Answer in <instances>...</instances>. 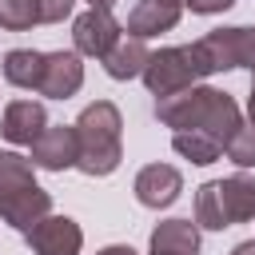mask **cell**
Here are the masks:
<instances>
[{
  "label": "cell",
  "mask_w": 255,
  "mask_h": 255,
  "mask_svg": "<svg viewBox=\"0 0 255 255\" xmlns=\"http://www.w3.org/2000/svg\"><path fill=\"white\" fill-rule=\"evenodd\" d=\"M116 0H88V8H112Z\"/></svg>",
  "instance_id": "obj_26"
},
{
  "label": "cell",
  "mask_w": 255,
  "mask_h": 255,
  "mask_svg": "<svg viewBox=\"0 0 255 255\" xmlns=\"http://www.w3.org/2000/svg\"><path fill=\"white\" fill-rule=\"evenodd\" d=\"M231 255H255V239H243V243H235V247H231Z\"/></svg>",
  "instance_id": "obj_24"
},
{
  "label": "cell",
  "mask_w": 255,
  "mask_h": 255,
  "mask_svg": "<svg viewBox=\"0 0 255 255\" xmlns=\"http://www.w3.org/2000/svg\"><path fill=\"white\" fill-rule=\"evenodd\" d=\"M183 16V0H139L131 12H128V24L124 32L135 36V40H151V36H163L179 24Z\"/></svg>",
  "instance_id": "obj_12"
},
{
  "label": "cell",
  "mask_w": 255,
  "mask_h": 255,
  "mask_svg": "<svg viewBox=\"0 0 255 255\" xmlns=\"http://www.w3.org/2000/svg\"><path fill=\"white\" fill-rule=\"evenodd\" d=\"M40 171H68L80 163V139H76V128L72 124H48L44 135L32 143V155H28Z\"/></svg>",
  "instance_id": "obj_8"
},
{
  "label": "cell",
  "mask_w": 255,
  "mask_h": 255,
  "mask_svg": "<svg viewBox=\"0 0 255 255\" xmlns=\"http://www.w3.org/2000/svg\"><path fill=\"white\" fill-rule=\"evenodd\" d=\"M171 147H175V155L191 159L195 167H207V163H215L223 155V143L203 135V131H171Z\"/></svg>",
  "instance_id": "obj_18"
},
{
  "label": "cell",
  "mask_w": 255,
  "mask_h": 255,
  "mask_svg": "<svg viewBox=\"0 0 255 255\" xmlns=\"http://www.w3.org/2000/svg\"><path fill=\"white\" fill-rule=\"evenodd\" d=\"M44 56L48 52H36V48H12L0 56V72L12 88L20 92H40V80H44Z\"/></svg>",
  "instance_id": "obj_15"
},
{
  "label": "cell",
  "mask_w": 255,
  "mask_h": 255,
  "mask_svg": "<svg viewBox=\"0 0 255 255\" xmlns=\"http://www.w3.org/2000/svg\"><path fill=\"white\" fill-rule=\"evenodd\" d=\"M211 72H207V64H203V56H199V48L195 44H175V48H159V52H151V60H147V68H143V88L155 96V100H163V96H171V92H183V88H195V84H203Z\"/></svg>",
  "instance_id": "obj_4"
},
{
  "label": "cell",
  "mask_w": 255,
  "mask_h": 255,
  "mask_svg": "<svg viewBox=\"0 0 255 255\" xmlns=\"http://www.w3.org/2000/svg\"><path fill=\"white\" fill-rule=\"evenodd\" d=\"M219 195H223V215H227L231 227L255 219V179L247 171H235V175L219 179Z\"/></svg>",
  "instance_id": "obj_16"
},
{
  "label": "cell",
  "mask_w": 255,
  "mask_h": 255,
  "mask_svg": "<svg viewBox=\"0 0 255 255\" xmlns=\"http://www.w3.org/2000/svg\"><path fill=\"white\" fill-rule=\"evenodd\" d=\"M76 139H80V171L92 179H104L124 159V116L112 100H96L76 116Z\"/></svg>",
  "instance_id": "obj_2"
},
{
  "label": "cell",
  "mask_w": 255,
  "mask_h": 255,
  "mask_svg": "<svg viewBox=\"0 0 255 255\" xmlns=\"http://www.w3.org/2000/svg\"><path fill=\"white\" fill-rule=\"evenodd\" d=\"M207 72H231V68H247L255 72V28L247 24H231V28H211L207 36L195 40Z\"/></svg>",
  "instance_id": "obj_5"
},
{
  "label": "cell",
  "mask_w": 255,
  "mask_h": 255,
  "mask_svg": "<svg viewBox=\"0 0 255 255\" xmlns=\"http://www.w3.org/2000/svg\"><path fill=\"white\" fill-rule=\"evenodd\" d=\"M24 243L32 255H80L84 227L72 215H44L32 231H24Z\"/></svg>",
  "instance_id": "obj_7"
},
{
  "label": "cell",
  "mask_w": 255,
  "mask_h": 255,
  "mask_svg": "<svg viewBox=\"0 0 255 255\" xmlns=\"http://www.w3.org/2000/svg\"><path fill=\"white\" fill-rule=\"evenodd\" d=\"M124 36V24L112 16V8H88L72 20V48L88 60H104Z\"/></svg>",
  "instance_id": "obj_6"
},
{
  "label": "cell",
  "mask_w": 255,
  "mask_h": 255,
  "mask_svg": "<svg viewBox=\"0 0 255 255\" xmlns=\"http://www.w3.org/2000/svg\"><path fill=\"white\" fill-rule=\"evenodd\" d=\"M247 116H251L247 124H255V84H251V92H247Z\"/></svg>",
  "instance_id": "obj_25"
},
{
  "label": "cell",
  "mask_w": 255,
  "mask_h": 255,
  "mask_svg": "<svg viewBox=\"0 0 255 255\" xmlns=\"http://www.w3.org/2000/svg\"><path fill=\"white\" fill-rule=\"evenodd\" d=\"M96 255H139L135 247H128V243H108V247H100Z\"/></svg>",
  "instance_id": "obj_23"
},
{
  "label": "cell",
  "mask_w": 255,
  "mask_h": 255,
  "mask_svg": "<svg viewBox=\"0 0 255 255\" xmlns=\"http://www.w3.org/2000/svg\"><path fill=\"white\" fill-rule=\"evenodd\" d=\"M147 255H159V251H147Z\"/></svg>",
  "instance_id": "obj_27"
},
{
  "label": "cell",
  "mask_w": 255,
  "mask_h": 255,
  "mask_svg": "<svg viewBox=\"0 0 255 255\" xmlns=\"http://www.w3.org/2000/svg\"><path fill=\"white\" fill-rule=\"evenodd\" d=\"M147 60H151V48H147V40H135V36H120V44L100 60L104 64V72H108V80H135V76H143V68H147Z\"/></svg>",
  "instance_id": "obj_13"
},
{
  "label": "cell",
  "mask_w": 255,
  "mask_h": 255,
  "mask_svg": "<svg viewBox=\"0 0 255 255\" xmlns=\"http://www.w3.org/2000/svg\"><path fill=\"white\" fill-rule=\"evenodd\" d=\"M48 128V112L40 100H12L0 116V135L16 147H32Z\"/></svg>",
  "instance_id": "obj_11"
},
{
  "label": "cell",
  "mask_w": 255,
  "mask_h": 255,
  "mask_svg": "<svg viewBox=\"0 0 255 255\" xmlns=\"http://www.w3.org/2000/svg\"><path fill=\"white\" fill-rule=\"evenodd\" d=\"M147 251L159 255H199V227L191 219H163L151 227Z\"/></svg>",
  "instance_id": "obj_14"
},
{
  "label": "cell",
  "mask_w": 255,
  "mask_h": 255,
  "mask_svg": "<svg viewBox=\"0 0 255 255\" xmlns=\"http://www.w3.org/2000/svg\"><path fill=\"white\" fill-rule=\"evenodd\" d=\"M155 120L171 131H203V135L219 139L223 151H227L231 135L243 124V112L227 92L195 84V88H183V92H171V96L155 100Z\"/></svg>",
  "instance_id": "obj_1"
},
{
  "label": "cell",
  "mask_w": 255,
  "mask_h": 255,
  "mask_svg": "<svg viewBox=\"0 0 255 255\" xmlns=\"http://www.w3.org/2000/svg\"><path fill=\"white\" fill-rule=\"evenodd\" d=\"M183 8L195 16H219V12L235 8V0H183Z\"/></svg>",
  "instance_id": "obj_22"
},
{
  "label": "cell",
  "mask_w": 255,
  "mask_h": 255,
  "mask_svg": "<svg viewBox=\"0 0 255 255\" xmlns=\"http://www.w3.org/2000/svg\"><path fill=\"white\" fill-rule=\"evenodd\" d=\"M52 215V195L36 183V163L12 147H0V219L20 235Z\"/></svg>",
  "instance_id": "obj_3"
},
{
  "label": "cell",
  "mask_w": 255,
  "mask_h": 255,
  "mask_svg": "<svg viewBox=\"0 0 255 255\" xmlns=\"http://www.w3.org/2000/svg\"><path fill=\"white\" fill-rule=\"evenodd\" d=\"M131 191H135V199H139L143 207L163 211V207H171V203L179 199L183 175H179V167H171V163H147V167L135 171Z\"/></svg>",
  "instance_id": "obj_10"
},
{
  "label": "cell",
  "mask_w": 255,
  "mask_h": 255,
  "mask_svg": "<svg viewBox=\"0 0 255 255\" xmlns=\"http://www.w3.org/2000/svg\"><path fill=\"white\" fill-rule=\"evenodd\" d=\"M239 171H247V167H255V124H239V131L231 135V143H227V151H223Z\"/></svg>",
  "instance_id": "obj_20"
},
{
  "label": "cell",
  "mask_w": 255,
  "mask_h": 255,
  "mask_svg": "<svg viewBox=\"0 0 255 255\" xmlns=\"http://www.w3.org/2000/svg\"><path fill=\"white\" fill-rule=\"evenodd\" d=\"M36 4H40V24H60L76 8V0H36Z\"/></svg>",
  "instance_id": "obj_21"
},
{
  "label": "cell",
  "mask_w": 255,
  "mask_h": 255,
  "mask_svg": "<svg viewBox=\"0 0 255 255\" xmlns=\"http://www.w3.org/2000/svg\"><path fill=\"white\" fill-rule=\"evenodd\" d=\"M195 227L199 231H223L231 227L223 215V195H219V179H207L195 187Z\"/></svg>",
  "instance_id": "obj_17"
},
{
  "label": "cell",
  "mask_w": 255,
  "mask_h": 255,
  "mask_svg": "<svg viewBox=\"0 0 255 255\" xmlns=\"http://www.w3.org/2000/svg\"><path fill=\"white\" fill-rule=\"evenodd\" d=\"M40 24L36 0H0V28L4 32H32Z\"/></svg>",
  "instance_id": "obj_19"
},
{
  "label": "cell",
  "mask_w": 255,
  "mask_h": 255,
  "mask_svg": "<svg viewBox=\"0 0 255 255\" xmlns=\"http://www.w3.org/2000/svg\"><path fill=\"white\" fill-rule=\"evenodd\" d=\"M84 88V56L76 48H60L44 56V80H40V96L48 100H72Z\"/></svg>",
  "instance_id": "obj_9"
}]
</instances>
